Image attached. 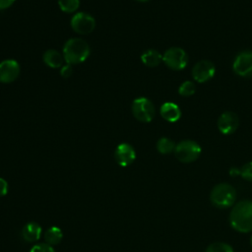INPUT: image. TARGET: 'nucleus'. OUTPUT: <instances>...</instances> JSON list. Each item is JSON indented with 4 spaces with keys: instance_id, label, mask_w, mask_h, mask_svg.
Here are the masks:
<instances>
[{
    "instance_id": "obj_1",
    "label": "nucleus",
    "mask_w": 252,
    "mask_h": 252,
    "mask_svg": "<svg viewBox=\"0 0 252 252\" xmlns=\"http://www.w3.org/2000/svg\"><path fill=\"white\" fill-rule=\"evenodd\" d=\"M230 226L241 233L252 231V201L242 200L232 206L228 217Z\"/></svg>"
},
{
    "instance_id": "obj_2",
    "label": "nucleus",
    "mask_w": 252,
    "mask_h": 252,
    "mask_svg": "<svg viewBox=\"0 0 252 252\" xmlns=\"http://www.w3.org/2000/svg\"><path fill=\"white\" fill-rule=\"evenodd\" d=\"M91 53V48L86 40L73 37L68 39L63 47L64 60L70 64H79L87 60Z\"/></svg>"
},
{
    "instance_id": "obj_3",
    "label": "nucleus",
    "mask_w": 252,
    "mask_h": 252,
    "mask_svg": "<svg viewBox=\"0 0 252 252\" xmlns=\"http://www.w3.org/2000/svg\"><path fill=\"white\" fill-rule=\"evenodd\" d=\"M236 196V190L232 185L221 182L215 185L211 190L210 201L216 208L227 209L235 204Z\"/></svg>"
},
{
    "instance_id": "obj_4",
    "label": "nucleus",
    "mask_w": 252,
    "mask_h": 252,
    "mask_svg": "<svg viewBox=\"0 0 252 252\" xmlns=\"http://www.w3.org/2000/svg\"><path fill=\"white\" fill-rule=\"evenodd\" d=\"M202 149L200 145L193 140H183L176 144L174 150L175 158L183 162L190 163L195 161L201 155Z\"/></svg>"
},
{
    "instance_id": "obj_5",
    "label": "nucleus",
    "mask_w": 252,
    "mask_h": 252,
    "mask_svg": "<svg viewBox=\"0 0 252 252\" xmlns=\"http://www.w3.org/2000/svg\"><path fill=\"white\" fill-rule=\"evenodd\" d=\"M131 110L134 117L144 123L151 122L156 114V109L154 103L147 97L141 96L133 100L131 105Z\"/></svg>"
},
{
    "instance_id": "obj_6",
    "label": "nucleus",
    "mask_w": 252,
    "mask_h": 252,
    "mask_svg": "<svg viewBox=\"0 0 252 252\" xmlns=\"http://www.w3.org/2000/svg\"><path fill=\"white\" fill-rule=\"evenodd\" d=\"M188 55L180 47H170L162 55L163 63L172 70H183L188 64Z\"/></svg>"
},
{
    "instance_id": "obj_7",
    "label": "nucleus",
    "mask_w": 252,
    "mask_h": 252,
    "mask_svg": "<svg viewBox=\"0 0 252 252\" xmlns=\"http://www.w3.org/2000/svg\"><path fill=\"white\" fill-rule=\"evenodd\" d=\"M71 27L79 34H88L94 30L95 21L90 14L78 12L71 19Z\"/></svg>"
},
{
    "instance_id": "obj_8",
    "label": "nucleus",
    "mask_w": 252,
    "mask_h": 252,
    "mask_svg": "<svg viewBox=\"0 0 252 252\" xmlns=\"http://www.w3.org/2000/svg\"><path fill=\"white\" fill-rule=\"evenodd\" d=\"M233 72L243 78L252 77V51L244 50L239 52L232 64Z\"/></svg>"
},
{
    "instance_id": "obj_9",
    "label": "nucleus",
    "mask_w": 252,
    "mask_h": 252,
    "mask_svg": "<svg viewBox=\"0 0 252 252\" xmlns=\"http://www.w3.org/2000/svg\"><path fill=\"white\" fill-rule=\"evenodd\" d=\"M216 73V67L210 60H200L192 68V77L198 83L210 81Z\"/></svg>"
},
{
    "instance_id": "obj_10",
    "label": "nucleus",
    "mask_w": 252,
    "mask_h": 252,
    "mask_svg": "<svg viewBox=\"0 0 252 252\" xmlns=\"http://www.w3.org/2000/svg\"><path fill=\"white\" fill-rule=\"evenodd\" d=\"M239 125V118L233 111H224L218 119V128L223 135L234 133Z\"/></svg>"
},
{
    "instance_id": "obj_11",
    "label": "nucleus",
    "mask_w": 252,
    "mask_h": 252,
    "mask_svg": "<svg viewBox=\"0 0 252 252\" xmlns=\"http://www.w3.org/2000/svg\"><path fill=\"white\" fill-rule=\"evenodd\" d=\"M20 75V64L14 59H6L0 62V82L9 84Z\"/></svg>"
},
{
    "instance_id": "obj_12",
    "label": "nucleus",
    "mask_w": 252,
    "mask_h": 252,
    "mask_svg": "<svg viewBox=\"0 0 252 252\" xmlns=\"http://www.w3.org/2000/svg\"><path fill=\"white\" fill-rule=\"evenodd\" d=\"M114 158L120 166L125 167L130 165L135 160L136 152L130 144L121 143L116 147L114 151Z\"/></svg>"
},
{
    "instance_id": "obj_13",
    "label": "nucleus",
    "mask_w": 252,
    "mask_h": 252,
    "mask_svg": "<svg viewBox=\"0 0 252 252\" xmlns=\"http://www.w3.org/2000/svg\"><path fill=\"white\" fill-rule=\"evenodd\" d=\"M161 117L168 122H176L181 117V110L179 106L174 102H164L159 109Z\"/></svg>"
},
{
    "instance_id": "obj_14",
    "label": "nucleus",
    "mask_w": 252,
    "mask_h": 252,
    "mask_svg": "<svg viewBox=\"0 0 252 252\" xmlns=\"http://www.w3.org/2000/svg\"><path fill=\"white\" fill-rule=\"evenodd\" d=\"M42 233L41 226L35 221H30L22 228V236L25 241L32 243L37 241Z\"/></svg>"
},
{
    "instance_id": "obj_15",
    "label": "nucleus",
    "mask_w": 252,
    "mask_h": 252,
    "mask_svg": "<svg viewBox=\"0 0 252 252\" xmlns=\"http://www.w3.org/2000/svg\"><path fill=\"white\" fill-rule=\"evenodd\" d=\"M43 62L50 68L56 69L62 67L63 64V54H61L59 51L55 49H47L42 56Z\"/></svg>"
},
{
    "instance_id": "obj_16",
    "label": "nucleus",
    "mask_w": 252,
    "mask_h": 252,
    "mask_svg": "<svg viewBox=\"0 0 252 252\" xmlns=\"http://www.w3.org/2000/svg\"><path fill=\"white\" fill-rule=\"evenodd\" d=\"M141 60L148 67H156L162 61V55L156 49H148L141 55Z\"/></svg>"
},
{
    "instance_id": "obj_17",
    "label": "nucleus",
    "mask_w": 252,
    "mask_h": 252,
    "mask_svg": "<svg viewBox=\"0 0 252 252\" xmlns=\"http://www.w3.org/2000/svg\"><path fill=\"white\" fill-rule=\"evenodd\" d=\"M63 238V232L58 226H50L44 231V240L45 243L53 246L61 242Z\"/></svg>"
},
{
    "instance_id": "obj_18",
    "label": "nucleus",
    "mask_w": 252,
    "mask_h": 252,
    "mask_svg": "<svg viewBox=\"0 0 252 252\" xmlns=\"http://www.w3.org/2000/svg\"><path fill=\"white\" fill-rule=\"evenodd\" d=\"M229 174L231 176H241L244 180L252 182V161L244 163L239 168L232 167L229 170Z\"/></svg>"
},
{
    "instance_id": "obj_19",
    "label": "nucleus",
    "mask_w": 252,
    "mask_h": 252,
    "mask_svg": "<svg viewBox=\"0 0 252 252\" xmlns=\"http://www.w3.org/2000/svg\"><path fill=\"white\" fill-rule=\"evenodd\" d=\"M175 146L176 144L174 143V141L166 137H161L157 142V150L158 153L162 155H168V154H171L172 152L174 153Z\"/></svg>"
},
{
    "instance_id": "obj_20",
    "label": "nucleus",
    "mask_w": 252,
    "mask_h": 252,
    "mask_svg": "<svg viewBox=\"0 0 252 252\" xmlns=\"http://www.w3.org/2000/svg\"><path fill=\"white\" fill-rule=\"evenodd\" d=\"M205 252H234L233 248L226 242L218 241L211 243L205 250Z\"/></svg>"
},
{
    "instance_id": "obj_21",
    "label": "nucleus",
    "mask_w": 252,
    "mask_h": 252,
    "mask_svg": "<svg viewBox=\"0 0 252 252\" xmlns=\"http://www.w3.org/2000/svg\"><path fill=\"white\" fill-rule=\"evenodd\" d=\"M60 9L65 13H74L80 6V0H58Z\"/></svg>"
},
{
    "instance_id": "obj_22",
    "label": "nucleus",
    "mask_w": 252,
    "mask_h": 252,
    "mask_svg": "<svg viewBox=\"0 0 252 252\" xmlns=\"http://www.w3.org/2000/svg\"><path fill=\"white\" fill-rule=\"evenodd\" d=\"M195 91H196V86L191 81L183 82L178 88V94L182 96H190L195 94Z\"/></svg>"
},
{
    "instance_id": "obj_23",
    "label": "nucleus",
    "mask_w": 252,
    "mask_h": 252,
    "mask_svg": "<svg viewBox=\"0 0 252 252\" xmlns=\"http://www.w3.org/2000/svg\"><path fill=\"white\" fill-rule=\"evenodd\" d=\"M30 252H55V250L47 243H37L30 249Z\"/></svg>"
},
{
    "instance_id": "obj_24",
    "label": "nucleus",
    "mask_w": 252,
    "mask_h": 252,
    "mask_svg": "<svg viewBox=\"0 0 252 252\" xmlns=\"http://www.w3.org/2000/svg\"><path fill=\"white\" fill-rule=\"evenodd\" d=\"M72 73H73V67H72V65H70L68 63L66 65L62 66L60 69V74L63 78H69L72 75Z\"/></svg>"
},
{
    "instance_id": "obj_25",
    "label": "nucleus",
    "mask_w": 252,
    "mask_h": 252,
    "mask_svg": "<svg viewBox=\"0 0 252 252\" xmlns=\"http://www.w3.org/2000/svg\"><path fill=\"white\" fill-rule=\"evenodd\" d=\"M8 189H9L8 182L4 178L0 177V197H4L5 195H7Z\"/></svg>"
},
{
    "instance_id": "obj_26",
    "label": "nucleus",
    "mask_w": 252,
    "mask_h": 252,
    "mask_svg": "<svg viewBox=\"0 0 252 252\" xmlns=\"http://www.w3.org/2000/svg\"><path fill=\"white\" fill-rule=\"evenodd\" d=\"M16 0H0V10H5L11 7Z\"/></svg>"
},
{
    "instance_id": "obj_27",
    "label": "nucleus",
    "mask_w": 252,
    "mask_h": 252,
    "mask_svg": "<svg viewBox=\"0 0 252 252\" xmlns=\"http://www.w3.org/2000/svg\"><path fill=\"white\" fill-rule=\"evenodd\" d=\"M136 1H139V2H147L149 0H136Z\"/></svg>"
},
{
    "instance_id": "obj_28",
    "label": "nucleus",
    "mask_w": 252,
    "mask_h": 252,
    "mask_svg": "<svg viewBox=\"0 0 252 252\" xmlns=\"http://www.w3.org/2000/svg\"><path fill=\"white\" fill-rule=\"evenodd\" d=\"M250 245H251V247H252V235H251V237H250Z\"/></svg>"
}]
</instances>
